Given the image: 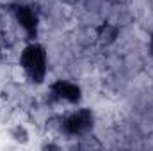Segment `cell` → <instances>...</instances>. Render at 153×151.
I'll use <instances>...</instances> for the list:
<instances>
[{
	"label": "cell",
	"instance_id": "3957f363",
	"mask_svg": "<svg viewBox=\"0 0 153 151\" xmlns=\"http://www.w3.org/2000/svg\"><path fill=\"white\" fill-rule=\"evenodd\" d=\"M11 18L14 20V23L20 27V30L23 32V36L29 41H36L38 36V25H39V18L38 13L34 11L32 5L27 4H14L9 9Z\"/></svg>",
	"mask_w": 153,
	"mask_h": 151
},
{
	"label": "cell",
	"instance_id": "9c48e42d",
	"mask_svg": "<svg viewBox=\"0 0 153 151\" xmlns=\"http://www.w3.org/2000/svg\"><path fill=\"white\" fill-rule=\"evenodd\" d=\"M41 150H43V151H46V150L59 151V150H61V146H59V144H55V142H43V144H41Z\"/></svg>",
	"mask_w": 153,
	"mask_h": 151
},
{
	"label": "cell",
	"instance_id": "5b68a950",
	"mask_svg": "<svg viewBox=\"0 0 153 151\" xmlns=\"http://www.w3.org/2000/svg\"><path fill=\"white\" fill-rule=\"evenodd\" d=\"M11 14H7L5 11H0V46L5 50H11L16 44V30L11 23Z\"/></svg>",
	"mask_w": 153,
	"mask_h": 151
},
{
	"label": "cell",
	"instance_id": "277c9868",
	"mask_svg": "<svg viewBox=\"0 0 153 151\" xmlns=\"http://www.w3.org/2000/svg\"><path fill=\"white\" fill-rule=\"evenodd\" d=\"M80 100H82V89L75 82L55 80L48 85V101L52 105H59V103L78 105Z\"/></svg>",
	"mask_w": 153,
	"mask_h": 151
},
{
	"label": "cell",
	"instance_id": "7a4b0ae2",
	"mask_svg": "<svg viewBox=\"0 0 153 151\" xmlns=\"http://www.w3.org/2000/svg\"><path fill=\"white\" fill-rule=\"evenodd\" d=\"M94 128V112L91 109H76L73 112L62 115V130L61 133H64L66 137H84L87 133H91Z\"/></svg>",
	"mask_w": 153,
	"mask_h": 151
},
{
	"label": "cell",
	"instance_id": "8fae6325",
	"mask_svg": "<svg viewBox=\"0 0 153 151\" xmlns=\"http://www.w3.org/2000/svg\"><path fill=\"white\" fill-rule=\"evenodd\" d=\"M150 53H152V57H153V32H152V36H150Z\"/></svg>",
	"mask_w": 153,
	"mask_h": 151
},
{
	"label": "cell",
	"instance_id": "6da1fadb",
	"mask_svg": "<svg viewBox=\"0 0 153 151\" xmlns=\"http://www.w3.org/2000/svg\"><path fill=\"white\" fill-rule=\"evenodd\" d=\"M20 68L29 84L41 85L48 73V55L46 48L38 41H29L20 52Z\"/></svg>",
	"mask_w": 153,
	"mask_h": 151
},
{
	"label": "cell",
	"instance_id": "52a82bcc",
	"mask_svg": "<svg viewBox=\"0 0 153 151\" xmlns=\"http://www.w3.org/2000/svg\"><path fill=\"white\" fill-rule=\"evenodd\" d=\"M7 133H9V137H11V141L13 142H16V144H29V141H30V133H29V130H27V126L25 124H22V123H16V124H13L9 130H7Z\"/></svg>",
	"mask_w": 153,
	"mask_h": 151
},
{
	"label": "cell",
	"instance_id": "8992f818",
	"mask_svg": "<svg viewBox=\"0 0 153 151\" xmlns=\"http://www.w3.org/2000/svg\"><path fill=\"white\" fill-rule=\"evenodd\" d=\"M119 38V27L111 23V21H103L96 27V41L102 46H109L116 43V39Z\"/></svg>",
	"mask_w": 153,
	"mask_h": 151
},
{
	"label": "cell",
	"instance_id": "30bf717a",
	"mask_svg": "<svg viewBox=\"0 0 153 151\" xmlns=\"http://www.w3.org/2000/svg\"><path fill=\"white\" fill-rule=\"evenodd\" d=\"M5 52H7V50H5V48H2V46H0V62H2V61H4V59H5V57H7V53H5Z\"/></svg>",
	"mask_w": 153,
	"mask_h": 151
},
{
	"label": "cell",
	"instance_id": "ba28073f",
	"mask_svg": "<svg viewBox=\"0 0 153 151\" xmlns=\"http://www.w3.org/2000/svg\"><path fill=\"white\" fill-rule=\"evenodd\" d=\"M76 148H80V150H100L102 148V142L94 135L87 133V135L80 137V141L76 142Z\"/></svg>",
	"mask_w": 153,
	"mask_h": 151
}]
</instances>
